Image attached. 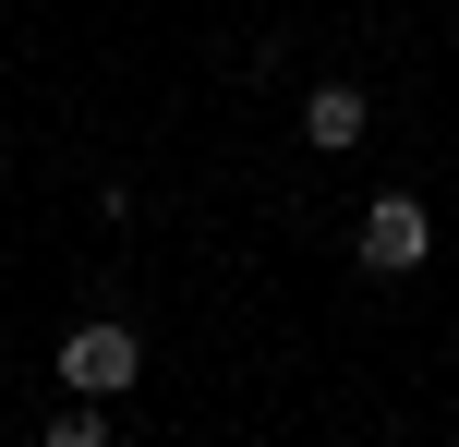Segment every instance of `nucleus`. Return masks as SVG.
<instances>
[{
  "label": "nucleus",
  "instance_id": "obj_1",
  "mask_svg": "<svg viewBox=\"0 0 459 447\" xmlns=\"http://www.w3.org/2000/svg\"><path fill=\"white\" fill-rule=\"evenodd\" d=\"M61 375H73V387H85V400H121V387H134V375H145V339H134V327H121V314H85V327H73V339H61Z\"/></svg>",
  "mask_w": 459,
  "mask_h": 447
},
{
  "label": "nucleus",
  "instance_id": "obj_2",
  "mask_svg": "<svg viewBox=\"0 0 459 447\" xmlns=\"http://www.w3.org/2000/svg\"><path fill=\"white\" fill-rule=\"evenodd\" d=\"M423 242H436V230H423L411 193H375V206H363V266H375V279H411Z\"/></svg>",
  "mask_w": 459,
  "mask_h": 447
},
{
  "label": "nucleus",
  "instance_id": "obj_3",
  "mask_svg": "<svg viewBox=\"0 0 459 447\" xmlns=\"http://www.w3.org/2000/svg\"><path fill=\"white\" fill-rule=\"evenodd\" d=\"M363 121H375V109H363V85H315V109H302V133H315L326 158H339V145H363Z\"/></svg>",
  "mask_w": 459,
  "mask_h": 447
}]
</instances>
